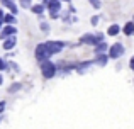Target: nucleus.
I'll list each match as a JSON object with an SVG mask.
<instances>
[{"label": "nucleus", "instance_id": "3", "mask_svg": "<svg viewBox=\"0 0 134 129\" xmlns=\"http://www.w3.org/2000/svg\"><path fill=\"white\" fill-rule=\"evenodd\" d=\"M2 3H3V5H7V7H10V9H12V12H14V14L17 12V7L14 5V2H12V0H2Z\"/></svg>", "mask_w": 134, "mask_h": 129}, {"label": "nucleus", "instance_id": "5", "mask_svg": "<svg viewBox=\"0 0 134 129\" xmlns=\"http://www.w3.org/2000/svg\"><path fill=\"white\" fill-rule=\"evenodd\" d=\"M14 43H15V39H12V41H7V43L3 44V46H5V48H12V46H14Z\"/></svg>", "mask_w": 134, "mask_h": 129}, {"label": "nucleus", "instance_id": "1", "mask_svg": "<svg viewBox=\"0 0 134 129\" xmlns=\"http://www.w3.org/2000/svg\"><path fill=\"white\" fill-rule=\"evenodd\" d=\"M121 53H122V46L121 44H115V46H112V49H110V58L121 56Z\"/></svg>", "mask_w": 134, "mask_h": 129}, {"label": "nucleus", "instance_id": "12", "mask_svg": "<svg viewBox=\"0 0 134 129\" xmlns=\"http://www.w3.org/2000/svg\"><path fill=\"white\" fill-rule=\"evenodd\" d=\"M0 83H2V76H0Z\"/></svg>", "mask_w": 134, "mask_h": 129}, {"label": "nucleus", "instance_id": "7", "mask_svg": "<svg viewBox=\"0 0 134 129\" xmlns=\"http://www.w3.org/2000/svg\"><path fill=\"white\" fill-rule=\"evenodd\" d=\"M90 3H92L93 7H97V9L100 7V2H98V0H90Z\"/></svg>", "mask_w": 134, "mask_h": 129}, {"label": "nucleus", "instance_id": "4", "mask_svg": "<svg viewBox=\"0 0 134 129\" xmlns=\"http://www.w3.org/2000/svg\"><path fill=\"white\" fill-rule=\"evenodd\" d=\"M119 32V27L117 26H112L110 29H109V34H117Z\"/></svg>", "mask_w": 134, "mask_h": 129}, {"label": "nucleus", "instance_id": "6", "mask_svg": "<svg viewBox=\"0 0 134 129\" xmlns=\"http://www.w3.org/2000/svg\"><path fill=\"white\" fill-rule=\"evenodd\" d=\"M132 31H134V27H132V24H127V27H126V32H127V34H131V32H132Z\"/></svg>", "mask_w": 134, "mask_h": 129}, {"label": "nucleus", "instance_id": "9", "mask_svg": "<svg viewBox=\"0 0 134 129\" xmlns=\"http://www.w3.org/2000/svg\"><path fill=\"white\" fill-rule=\"evenodd\" d=\"M2 68H5V63H3V61L0 60V70H2Z\"/></svg>", "mask_w": 134, "mask_h": 129}, {"label": "nucleus", "instance_id": "8", "mask_svg": "<svg viewBox=\"0 0 134 129\" xmlns=\"http://www.w3.org/2000/svg\"><path fill=\"white\" fill-rule=\"evenodd\" d=\"M41 10H43V5H36L34 7V12L36 14H41Z\"/></svg>", "mask_w": 134, "mask_h": 129}, {"label": "nucleus", "instance_id": "2", "mask_svg": "<svg viewBox=\"0 0 134 129\" xmlns=\"http://www.w3.org/2000/svg\"><path fill=\"white\" fill-rule=\"evenodd\" d=\"M43 71H44V76H51L53 73H54V65L46 63V65L43 66Z\"/></svg>", "mask_w": 134, "mask_h": 129}, {"label": "nucleus", "instance_id": "10", "mask_svg": "<svg viewBox=\"0 0 134 129\" xmlns=\"http://www.w3.org/2000/svg\"><path fill=\"white\" fill-rule=\"evenodd\" d=\"M3 105H5V104H3V102L0 104V110H3Z\"/></svg>", "mask_w": 134, "mask_h": 129}, {"label": "nucleus", "instance_id": "11", "mask_svg": "<svg viewBox=\"0 0 134 129\" xmlns=\"http://www.w3.org/2000/svg\"><path fill=\"white\" fill-rule=\"evenodd\" d=\"M131 65H132V70H134V58H132V61H131Z\"/></svg>", "mask_w": 134, "mask_h": 129}]
</instances>
